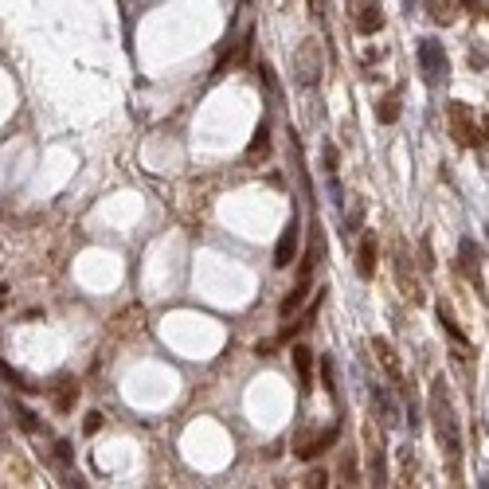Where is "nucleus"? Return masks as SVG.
<instances>
[{
    "instance_id": "obj_5",
    "label": "nucleus",
    "mask_w": 489,
    "mask_h": 489,
    "mask_svg": "<svg viewBox=\"0 0 489 489\" xmlns=\"http://www.w3.org/2000/svg\"><path fill=\"white\" fill-rule=\"evenodd\" d=\"M345 12H348V24L360 35H376L384 28V4L379 0H345Z\"/></svg>"
},
{
    "instance_id": "obj_13",
    "label": "nucleus",
    "mask_w": 489,
    "mask_h": 489,
    "mask_svg": "<svg viewBox=\"0 0 489 489\" xmlns=\"http://www.w3.org/2000/svg\"><path fill=\"white\" fill-rule=\"evenodd\" d=\"M372 407H376V423H379V427H396V423H399V403L391 399L388 388L372 384Z\"/></svg>"
},
{
    "instance_id": "obj_18",
    "label": "nucleus",
    "mask_w": 489,
    "mask_h": 489,
    "mask_svg": "<svg viewBox=\"0 0 489 489\" xmlns=\"http://www.w3.org/2000/svg\"><path fill=\"white\" fill-rule=\"evenodd\" d=\"M439 321H442V329H447V337L454 341V345L470 348V337H466V333L458 329V321H454V313H450V305H447V302H439Z\"/></svg>"
},
{
    "instance_id": "obj_17",
    "label": "nucleus",
    "mask_w": 489,
    "mask_h": 489,
    "mask_svg": "<svg viewBox=\"0 0 489 489\" xmlns=\"http://www.w3.org/2000/svg\"><path fill=\"white\" fill-rule=\"evenodd\" d=\"M310 286H313V282H294V290H290V294L282 297V305H278L282 317H290V313L302 310V305H305V294H310Z\"/></svg>"
},
{
    "instance_id": "obj_3",
    "label": "nucleus",
    "mask_w": 489,
    "mask_h": 489,
    "mask_svg": "<svg viewBox=\"0 0 489 489\" xmlns=\"http://www.w3.org/2000/svg\"><path fill=\"white\" fill-rule=\"evenodd\" d=\"M447 122H450V137L458 145H478L481 157H485V118H481V129L473 126V110L466 102H447Z\"/></svg>"
},
{
    "instance_id": "obj_23",
    "label": "nucleus",
    "mask_w": 489,
    "mask_h": 489,
    "mask_svg": "<svg viewBox=\"0 0 489 489\" xmlns=\"http://www.w3.org/2000/svg\"><path fill=\"white\" fill-rule=\"evenodd\" d=\"M341 481L356 485V450H341Z\"/></svg>"
},
{
    "instance_id": "obj_26",
    "label": "nucleus",
    "mask_w": 489,
    "mask_h": 489,
    "mask_svg": "<svg viewBox=\"0 0 489 489\" xmlns=\"http://www.w3.org/2000/svg\"><path fill=\"white\" fill-rule=\"evenodd\" d=\"M12 411H16V423H20V427H24V430H40V423H35V415L28 411L24 403H12Z\"/></svg>"
},
{
    "instance_id": "obj_19",
    "label": "nucleus",
    "mask_w": 489,
    "mask_h": 489,
    "mask_svg": "<svg viewBox=\"0 0 489 489\" xmlns=\"http://www.w3.org/2000/svg\"><path fill=\"white\" fill-rule=\"evenodd\" d=\"M376 118L384 122V126H391V122L399 118V94L391 90V94H384V98L376 102Z\"/></svg>"
},
{
    "instance_id": "obj_12",
    "label": "nucleus",
    "mask_w": 489,
    "mask_h": 489,
    "mask_svg": "<svg viewBox=\"0 0 489 489\" xmlns=\"http://www.w3.org/2000/svg\"><path fill=\"white\" fill-rule=\"evenodd\" d=\"M297 243H302V223H297V216H294V220L286 223V231L278 235V247H274V266H278V270L294 266Z\"/></svg>"
},
{
    "instance_id": "obj_20",
    "label": "nucleus",
    "mask_w": 489,
    "mask_h": 489,
    "mask_svg": "<svg viewBox=\"0 0 489 489\" xmlns=\"http://www.w3.org/2000/svg\"><path fill=\"white\" fill-rule=\"evenodd\" d=\"M427 12H430V20H435V24L447 28L450 20H454V0H427Z\"/></svg>"
},
{
    "instance_id": "obj_15",
    "label": "nucleus",
    "mask_w": 489,
    "mask_h": 489,
    "mask_svg": "<svg viewBox=\"0 0 489 489\" xmlns=\"http://www.w3.org/2000/svg\"><path fill=\"white\" fill-rule=\"evenodd\" d=\"M51 399H55V411L67 415L71 407H75V399H78V384L71 376H59L55 379V388H51Z\"/></svg>"
},
{
    "instance_id": "obj_11",
    "label": "nucleus",
    "mask_w": 489,
    "mask_h": 489,
    "mask_svg": "<svg viewBox=\"0 0 489 489\" xmlns=\"http://www.w3.org/2000/svg\"><path fill=\"white\" fill-rule=\"evenodd\" d=\"M372 353H376L379 368H384V372L391 376V384H396V388L403 391V388H407V376H403V364H399V353H396V348H391L384 337H372Z\"/></svg>"
},
{
    "instance_id": "obj_30",
    "label": "nucleus",
    "mask_w": 489,
    "mask_h": 489,
    "mask_svg": "<svg viewBox=\"0 0 489 489\" xmlns=\"http://www.w3.org/2000/svg\"><path fill=\"white\" fill-rule=\"evenodd\" d=\"M98 427H102V415H98V411H90V415H86V423H83V430H86V435H94Z\"/></svg>"
},
{
    "instance_id": "obj_6",
    "label": "nucleus",
    "mask_w": 489,
    "mask_h": 489,
    "mask_svg": "<svg viewBox=\"0 0 489 489\" xmlns=\"http://www.w3.org/2000/svg\"><path fill=\"white\" fill-rule=\"evenodd\" d=\"M321 67H325V59H321V43L317 40H302L294 51V78L302 86H313L321 78Z\"/></svg>"
},
{
    "instance_id": "obj_2",
    "label": "nucleus",
    "mask_w": 489,
    "mask_h": 489,
    "mask_svg": "<svg viewBox=\"0 0 489 489\" xmlns=\"http://www.w3.org/2000/svg\"><path fill=\"white\" fill-rule=\"evenodd\" d=\"M415 59H419V75L427 78V86H442L450 78V55L435 35H423L415 43Z\"/></svg>"
},
{
    "instance_id": "obj_24",
    "label": "nucleus",
    "mask_w": 489,
    "mask_h": 489,
    "mask_svg": "<svg viewBox=\"0 0 489 489\" xmlns=\"http://www.w3.org/2000/svg\"><path fill=\"white\" fill-rule=\"evenodd\" d=\"M247 153H251V157H259V153L266 157V153H270V126H266V122L254 129V141H251V149H247Z\"/></svg>"
},
{
    "instance_id": "obj_14",
    "label": "nucleus",
    "mask_w": 489,
    "mask_h": 489,
    "mask_svg": "<svg viewBox=\"0 0 489 489\" xmlns=\"http://www.w3.org/2000/svg\"><path fill=\"white\" fill-rule=\"evenodd\" d=\"M376 251H379L376 235H372V231H364V235H360V247H356V274H360L364 282L376 278Z\"/></svg>"
},
{
    "instance_id": "obj_10",
    "label": "nucleus",
    "mask_w": 489,
    "mask_h": 489,
    "mask_svg": "<svg viewBox=\"0 0 489 489\" xmlns=\"http://www.w3.org/2000/svg\"><path fill=\"white\" fill-rule=\"evenodd\" d=\"M337 435H341V423H333V427L317 430L313 439H305V435H302V439L294 442V454H297V458H305V462H313L317 454H325V450H329L333 442H337Z\"/></svg>"
},
{
    "instance_id": "obj_8",
    "label": "nucleus",
    "mask_w": 489,
    "mask_h": 489,
    "mask_svg": "<svg viewBox=\"0 0 489 489\" xmlns=\"http://www.w3.org/2000/svg\"><path fill=\"white\" fill-rule=\"evenodd\" d=\"M391 262H396V278H399V290H403V297L407 302H423V290H419V282H415V274H411V254H407V247L399 243V239H391Z\"/></svg>"
},
{
    "instance_id": "obj_22",
    "label": "nucleus",
    "mask_w": 489,
    "mask_h": 489,
    "mask_svg": "<svg viewBox=\"0 0 489 489\" xmlns=\"http://www.w3.org/2000/svg\"><path fill=\"white\" fill-rule=\"evenodd\" d=\"M321 384H325V391H329V396L337 399V364H333V356H329V353L321 356Z\"/></svg>"
},
{
    "instance_id": "obj_9",
    "label": "nucleus",
    "mask_w": 489,
    "mask_h": 489,
    "mask_svg": "<svg viewBox=\"0 0 489 489\" xmlns=\"http://www.w3.org/2000/svg\"><path fill=\"white\" fill-rule=\"evenodd\" d=\"M321 254H325V231H321V223H313L310 228V247H305L302 262H297V282H313V270L321 266Z\"/></svg>"
},
{
    "instance_id": "obj_16",
    "label": "nucleus",
    "mask_w": 489,
    "mask_h": 489,
    "mask_svg": "<svg viewBox=\"0 0 489 489\" xmlns=\"http://www.w3.org/2000/svg\"><path fill=\"white\" fill-rule=\"evenodd\" d=\"M294 368H297V379H302V396H310L313 391V353L305 345H294Z\"/></svg>"
},
{
    "instance_id": "obj_7",
    "label": "nucleus",
    "mask_w": 489,
    "mask_h": 489,
    "mask_svg": "<svg viewBox=\"0 0 489 489\" xmlns=\"http://www.w3.org/2000/svg\"><path fill=\"white\" fill-rule=\"evenodd\" d=\"M481 259H485V251H481L473 239H462V247H458V270L470 278V286L478 290L481 302H485V274H481Z\"/></svg>"
},
{
    "instance_id": "obj_1",
    "label": "nucleus",
    "mask_w": 489,
    "mask_h": 489,
    "mask_svg": "<svg viewBox=\"0 0 489 489\" xmlns=\"http://www.w3.org/2000/svg\"><path fill=\"white\" fill-rule=\"evenodd\" d=\"M430 423H435L439 447H442V454H447L450 478H454V485H458V481H462V427H458V411H454V403H450V388L442 376L430 384Z\"/></svg>"
},
{
    "instance_id": "obj_29",
    "label": "nucleus",
    "mask_w": 489,
    "mask_h": 489,
    "mask_svg": "<svg viewBox=\"0 0 489 489\" xmlns=\"http://www.w3.org/2000/svg\"><path fill=\"white\" fill-rule=\"evenodd\" d=\"M462 8L470 12V16L481 20V16H485V0H462Z\"/></svg>"
},
{
    "instance_id": "obj_4",
    "label": "nucleus",
    "mask_w": 489,
    "mask_h": 489,
    "mask_svg": "<svg viewBox=\"0 0 489 489\" xmlns=\"http://www.w3.org/2000/svg\"><path fill=\"white\" fill-rule=\"evenodd\" d=\"M364 447H368V485H388V450L379 439V423H364Z\"/></svg>"
},
{
    "instance_id": "obj_27",
    "label": "nucleus",
    "mask_w": 489,
    "mask_h": 489,
    "mask_svg": "<svg viewBox=\"0 0 489 489\" xmlns=\"http://www.w3.org/2000/svg\"><path fill=\"white\" fill-rule=\"evenodd\" d=\"M321 165H325V172H329V177H337V149H333L329 141H325V149H321Z\"/></svg>"
},
{
    "instance_id": "obj_28",
    "label": "nucleus",
    "mask_w": 489,
    "mask_h": 489,
    "mask_svg": "<svg viewBox=\"0 0 489 489\" xmlns=\"http://www.w3.org/2000/svg\"><path fill=\"white\" fill-rule=\"evenodd\" d=\"M305 485L321 489V485H329V478H325V470H310V473H305Z\"/></svg>"
},
{
    "instance_id": "obj_32",
    "label": "nucleus",
    "mask_w": 489,
    "mask_h": 489,
    "mask_svg": "<svg viewBox=\"0 0 489 489\" xmlns=\"http://www.w3.org/2000/svg\"><path fill=\"white\" fill-rule=\"evenodd\" d=\"M0 294H4V286H0ZM0 310H4V297H0Z\"/></svg>"
},
{
    "instance_id": "obj_21",
    "label": "nucleus",
    "mask_w": 489,
    "mask_h": 489,
    "mask_svg": "<svg viewBox=\"0 0 489 489\" xmlns=\"http://www.w3.org/2000/svg\"><path fill=\"white\" fill-rule=\"evenodd\" d=\"M0 379H4V384H12L16 391H40V388H32V379L20 376V372L12 368V364H4V360H0Z\"/></svg>"
},
{
    "instance_id": "obj_25",
    "label": "nucleus",
    "mask_w": 489,
    "mask_h": 489,
    "mask_svg": "<svg viewBox=\"0 0 489 489\" xmlns=\"http://www.w3.org/2000/svg\"><path fill=\"white\" fill-rule=\"evenodd\" d=\"M399 466H403V485L415 481V450L411 447H399Z\"/></svg>"
},
{
    "instance_id": "obj_31",
    "label": "nucleus",
    "mask_w": 489,
    "mask_h": 489,
    "mask_svg": "<svg viewBox=\"0 0 489 489\" xmlns=\"http://www.w3.org/2000/svg\"><path fill=\"white\" fill-rule=\"evenodd\" d=\"M430 266H435V262H430V243L423 239V270H430Z\"/></svg>"
}]
</instances>
